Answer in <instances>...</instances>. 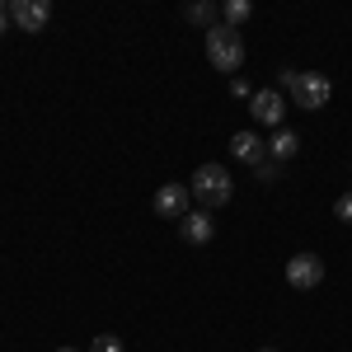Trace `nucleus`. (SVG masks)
<instances>
[{
    "instance_id": "f257e3e1",
    "label": "nucleus",
    "mask_w": 352,
    "mask_h": 352,
    "mask_svg": "<svg viewBox=\"0 0 352 352\" xmlns=\"http://www.w3.org/2000/svg\"><path fill=\"white\" fill-rule=\"evenodd\" d=\"M188 192L202 202V212L207 207H226L235 197V179H230L226 164H197V174L188 179Z\"/></svg>"
},
{
    "instance_id": "f03ea898",
    "label": "nucleus",
    "mask_w": 352,
    "mask_h": 352,
    "mask_svg": "<svg viewBox=\"0 0 352 352\" xmlns=\"http://www.w3.org/2000/svg\"><path fill=\"white\" fill-rule=\"evenodd\" d=\"M207 61H212L217 71H240V61H244L240 28H230V24L207 28Z\"/></svg>"
},
{
    "instance_id": "7ed1b4c3",
    "label": "nucleus",
    "mask_w": 352,
    "mask_h": 352,
    "mask_svg": "<svg viewBox=\"0 0 352 352\" xmlns=\"http://www.w3.org/2000/svg\"><path fill=\"white\" fill-rule=\"evenodd\" d=\"M292 99H296V109L320 113V109L329 104V99H333V85H329V76H320V71H296Z\"/></svg>"
},
{
    "instance_id": "20e7f679",
    "label": "nucleus",
    "mask_w": 352,
    "mask_h": 352,
    "mask_svg": "<svg viewBox=\"0 0 352 352\" xmlns=\"http://www.w3.org/2000/svg\"><path fill=\"white\" fill-rule=\"evenodd\" d=\"M249 113H254V122H263V127H282V118H287V94L272 85V89H254V99H249Z\"/></svg>"
},
{
    "instance_id": "39448f33",
    "label": "nucleus",
    "mask_w": 352,
    "mask_h": 352,
    "mask_svg": "<svg viewBox=\"0 0 352 352\" xmlns=\"http://www.w3.org/2000/svg\"><path fill=\"white\" fill-rule=\"evenodd\" d=\"M52 19V5L47 0H10V24L24 28V33H43Z\"/></svg>"
},
{
    "instance_id": "423d86ee",
    "label": "nucleus",
    "mask_w": 352,
    "mask_h": 352,
    "mask_svg": "<svg viewBox=\"0 0 352 352\" xmlns=\"http://www.w3.org/2000/svg\"><path fill=\"white\" fill-rule=\"evenodd\" d=\"M287 282H292L296 292L320 287V282H324V258H320V254H292V263H287Z\"/></svg>"
},
{
    "instance_id": "0eeeda50",
    "label": "nucleus",
    "mask_w": 352,
    "mask_h": 352,
    "mask_svg": "<svg viewBox=\"0 0 352 352\" xmlns=\"http://www.w3.org/2000/svg\"><path fill=\"white\" fill-rule=\"evenodd\" d=\"M188 202H192L188 184H164V188L155 192V217H164V221H184V217H188Z\"/></svg>"
},
{
    "instance_id": "6e6552de",
    "label": "nucleus",
    "mask_w": 352,
    "mask_h": 352,
    "mask_svg": "<svg viewBox=\"0 0 352 352\" xmlns=\"http://www.w3.org/2000/svg\"><path fill=\"white\" fill-rule=\"evenodd\" d=\"M230 155L244 160V164H258L263 155H268V146L258 141V132H235V136H230Z\"/></svg>"
},
{
    "instance_id": "1a4fd4ad",
    "label": "nucleus",
    "mask_w": 352,
    "mask_h": 352,
    "mask_svg": "<svg viewBox=\"0 0 352 352\" xmlns=\"http://www.w3.org/2000/svg\"><path fill=\"white\" fill-rule=\"evenodd\" d=\"M179 235H184L188 244H207L212 235H217V221L207 217V212H188V217H184V226H179Z\"/></svg>"
},
{
    "instance_id": "9d476101",
    "label": "nucleus",
    "mask_w": 352,
    "mask_h": 352,
    "mask_svg": "<svg viewBox=\"0 0 352 352\" xmlns=\"http://www.w3.org/2000/svg\"><path fill=\"white\" fill-rule=\"evenodd\" d=\"M300 151V136L292 132V127H277V132L268 136V160H277V164H287L292 155Z\"/></svg>"
},
{
    "instance_id": "9b49d317",
    "label": "nucleus",
    "mask_w": 352,
    "mask_h": 352,
    "mask_svg": "<svg viewBox=\"0 0 352 352\" xmlns=\"http://www.w3.org/2000/svg\"><path fill=\"white\" fill-rule=\"evenodd\" d=\"M249 14H254V5H249V0H226V5H221V19H226L230 28H240Z\"/></svg>"
},
{
    "instance_id": "f8f14e48",
    "label": "nucleus",
    "mask_w": 352,
    "mask_h": 352,
    "mask_svg": "<svg viewBox=\"0 0 352 352\" xmlns=\"http://www.w3.org/2000/svg\"><path fill=\"white\" fill-rule=\"evenodd\" d=\"M184 14H188L192 24H202V28H217V5H207V0H202V5H188Z\"/></svg>"
},
{
    "instance_id": "ddd939ff",
    "label": "nucleus",
    "mask_w": 352,
    "mask_h": 352,
    "mask_svg": "<svg viewBox=\"0 0 352 352\" xmlns=\"http://www.w3.org/2000/svg\"><path fill=\"white\" fill-rule=\"evenodd\" d=\"M89 352H122V338H118V333H99V338L89 343Z\"/></svg>"
},
{
    "instance_id": "4468645a",
    "label": "nucleus",
    "mask_w": 352,
    "mask_h": 352,
    "mask_svg": "<svg viewBox=\"0 0 352 352\" xmlns=\"http://www.w3.org/2000/svg\"><path fill=\"white\" fill-rule=\"evenodd\" d=\"M254 174H258L263 184H272V179H282V164H277V160H258V164H254Z\"/></svg>"
},
{
    "instance_id": "2eb2a0df",
    "label": "nucleus",
    "mask_w": 352,
    "mask_h": 352,
    "mask_svg": "<svg viewBox=\"0 0 352 352\" xmlns=\"http://www.w3.org/2000/svg\"><path fill=\"white\" fill-rule=\"evenodd\" d=\"M333 212H338V221H348V226H352V188L343 192L338 202H333Z\"/></svg>"
},
{
    "instance_id": "dca6fc26",
    "label": "nucleus",
    "mask_w": 352,
    "mask_h": 352,
    "mask_svg": "<svg viewBox=\"0 0 352 352\" xmlns=\"http://www.w3.org/2000/svg\"><path fill=\"white\" fill-rule=\"evenodd\" d=\"M230 94H235V99H254V89H249V85H244L240 76H235V80H230Z\"/></svg>"
},
{
    "instance_id": "f3484780",
    "label": "nucleus",
    "mask_w": 352,
    "mask_h": 352,
    "mask_svg": "<svg viewBox=\"0 0 352 352\" xmlns=\"http://www.w3.org/2000/svg\"><path fill=\"white\" fill-rule=\"evenodd\" d=\"M5 28H10V0H0V38H5Z\"/></svg>"
},
{
    "instance_id": "a211bd4d",
    "label": "nucleus",
    "mask_w": 352,
    "mask_h": 352,
    "mask_svg": "<svg viewBox=\"0 0 352 352\" xmlns=\"http://www.w3.org/2000/svg\"><path fill=\"white\" fill-rule=\"evenodd\" d=\"M56 352H80V348H56Z\"/></svg>"
}]
</instances>
